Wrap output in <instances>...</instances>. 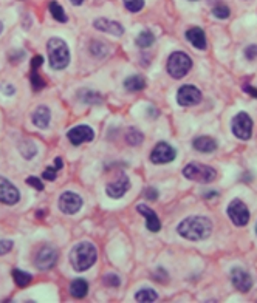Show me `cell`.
Here are the masks:
<instances>
[{
  "label": "cell",
  "mask_w": 257,
  "mask_h": 303,
  "mask_svg": "<svg viewBox=\"0 0 257 303\" xmlns=\"http://www.w3.org/2000/svg\"><path fill=\"white\" fill-rule=\"evenodd\" d=\"M178 235H182L186 240L191 241H200L206 240L212 234V221L206 217L201 215H192L185 218L177 227Z\"/></svg>",
  "instance_id": "obj_1"
},
{
  "label": "cell",
  "mask_w": 257,
  "mask_h": 303,
  "mask_svg": "<svg viewBox=\"0 0 257 303\" xmlns=\"http://www.w3.org/2000/svg\"><path fill=\"white\" fill-rule=\"evenodd\" d=\"M96 259H98L96 247L89 241L76 244L70 252V263L76 272H84L90 269L96 263Z\"/></svg>",
  "instance_id": "obj_2"
},
{
  "label": "cell",
  "mask_w": 257,
  "mask_h": 303,
  "mask_svg": "<svg viewBox=\"0 0 257 303\" xmlns=\"http://www.w3.org/2000/svg\"><path fill=\"white\" fill-rule=\"evenodd\" d=\"M47 52L50 59V67L53 70H64L70 64L68 45L61 37H51L47 42Z\"/></svg>",
  "instance_id": "obj_3"
},
{
  "label": "cell",
  "mask_w": 257,
  "mask_h": 303,
  "mask_svg": "<svg viewBox=\"0 0 257 303\" xmlns=\"http://www.w3.org/2000/svg\"><path fill=\"white\" fill-rule=\"evenodd\" d=\"M183 175L185 178L191 180V181H197V183H212L217 178V170L211 166H204L200 163H191L183 169Z\"/></svg>",
  "instance_id": "obj_4"
},
{
  "label": "cell",
  "mask_w": 257,
  "mask_h": 303,
  "mask_svg": "<svg viewBox=\"0 0 257 303\" xmlns=\"http://www.w3.org/2000/svg\"><path fill=\"white\" fill-rule=\"evenodd\" d=\"M192 68V59L183 53V52H175L167 59V73L174 79H182L191 71Z\"/></svg>",
  "instance_id": "obj_5"
},
{
  "label": "cell",
  "mask_w": 257,
  "mask_h": 303,
  "mask_svg": "<svg viewBox=\"0 0 257 303\" xmlns=\"http://www.w3.org/2000/svg\"><path fill=\"white\" fill-rule=\"evenodd\" d=\"M58 259H59V254H58V250L55 247L44 246V247H40L37 250L34 263H36V268L39 271H50L51 268L56 266Z\"/></svg>",
  "instance_id": "obj_6"
},
{
  "label": "cell",
  "mask_w": 257,
  "mask_h": 303,
  "mask_svg": "<svg viewBox=\"0 0 257 303\" xmlns=\"http://www.w3.org/2000/svg\"><path fill=\"white\" fill-rule=\"evenodd\" d=\"M233 133L242 141H248L251 138V135H252V119L249 118L248 113L240 112L234 116Z\"/></svg>",
  "instance_id": "obj_7"
},
{
  "label": "cell",
  "mask_w": 257,
  "mask_h": 303,
  "mask_svg": "<svg viewBox=\"0 0 257 303\" xmlns=\"http://www.w3.org/2000/svg\"><path fill=\"white\" fill-rule=\"evenodd\" d=\"M226 212H228L231 221H233L236 226H246L249 221V211H248L246 205L239 198L231 201Z\"/></svg>",
  "instance_id": "obj_8"
},
{
  "label": "cell",
  "mask_w": 257,
  "mask_h": 303,
  "mask_svg": "<svg viewBox=\"0 0 257 303\" xmlns=\"http://www.w3.org/2000/svg\"><path fill=\"white\" fill-rule=\"evenodd\" d=\"M201 100V91L194 85H183L177 91V103L182 107L197 106Z\"/></svg>",
  "instance_id": "obj_9"
},
{
  "label": "cell",
  "mask_w": 257,
  "mask_h": 303,
  "mask_svg": "<svg viewBox=\"0 0 257 303\" xmlns=\"http://www.w3.org/2000/svg\"><path fill=\"white\" fill-rule=\"evenodd\" d=\"M175 157H177V152L170 144L158 142L152 150L150 161L153 164H167V163H172L175 160Z\"/></svg>",
  "instance_id": "obj_10"
},
{
  "label": "cell",
  "mask_w": 257,
  "mask_h": 303,
  "mask_svg": "<svg viewBox=\"0 0 257 303\" xmlns=\"http://www.w3.org/2000/svg\"><path fill=\"white\" fill-rule=\"evenodd\" d=\"M82 208V198L74 192H64L59 198V209L67 215L78 214Z\"/></svg>",
  "instance_id": "obj_11"
},
{
  "label": "cell",
  "mask_w": 257,
  "mask_h": 303,
  "mask_svg": "<svg viewBox=\"0 0 257 303\" xmlns=\"http://www.w3.org/2000/svg\"><path fill=\"white\" fill-rule=\"evenodd\" d=\"M20 199V192L17 187L4 176H0V203L7 206H14Z\"/></svg>",
  "instance_id": "obj_12"
},
{
  "label": "cell",
  "mask_w": 257,
  "mask_h": 303,
  "mask_svg": "<svg viewBox=\"0 0 257 303\" xmlns=\"http://www.w3.org/2000/svg\"><path fill=\"white\" fill-rule=\"evenodd\" d=\"M67 138L73 145H81L84 142H90L95 138V132L89 125H76L67 132Z\"/></svg>",
  "instance_id": "obj_13"
},
{
  "label": "cell",
  "mask_w": 257,
  "mask_h": 303,
  "mask_svg": "<svg viewBox=\"0 0 257 303\" xmlns=\"http://www.w3.org/2000/svg\"><path fill=\"white\" fill-rule=\"evenodd\" d=\"M231 282H233L234 288L240 292H248L252 288V277L248 271L242 268H234L231 271Z\"/></svg>",
  "instance_id": "obj_14"
},
{
  "label": "cell",
  "mask_w": 257,
  "mask_h": 303,
  "mask_svg": "<svg viewBox=\"0 0 257 303\" xmlns=\"http://www.w3.org/2000/svg\"><path fill=\"white\" fill-rule=\"evenodd\" d=\"M131 189V181H128V178L121 173L119 178L113 183H109L107 187H106V193L110 196V198H121L125 195V192Z\"/></svg>",
  "instance_id": "obj_15"
},
{
  "label": "cell",
  "mask_w": 257,
  "mask_h": 303,
  "mask_svg": "<svg viewBox=\"0 0 257 303\" xmlns=\"http://www.w3.org/2000/svg\"><path fill=\"white\" fill-rule=\"evenodd\" d=\"M93 27L98 30V31H102V33H109L112 36H122L124 34V28L122 25L115 22V20H109V19H96L93 22Z\"/></svg>",
  "instance_id": "obj_16"
},
{
  "label": "cell",
  "mask_w": 257,
  "mask_h": 303,
  "mask_svg": "<svg viewBox=\"0 0 257 303\" xmlns=\"http://www.w3.org/2000/svg\"><path fill=\"white\" fill-rule=\"evenodd\" d=\"M137 211H138L141 215L146 217V226H147V229H149L150 232H158V231L161 229V223H160L158 215H157L155 212H153L149 206H146V205H138V206H137Z\"/></svg>",
  "instance_id": "obj_17"
},
{
  "label": "cell",
  "mask_w": 257,
  "mask_h": 303,
  "mask_svg": "<svg viewBox=\"0 0 257 303\" xmlns=\"http://www.w3.org/2000/svg\"><path fill=\"white\" fill-rule=\"evenodd\" d=\"M31 119H33V124L36 125L37 129L45 130V129H48L50 121H51V112H50V109L47 106H39L34 110Z\"/></svg>",
  "instance_id": "obj_18"
},
{
  "label": "cell",
  "mask_w": 257,
  "mask_h": 303,
  "mask_svg": "<svg viewBox=\"0 0 257 303\" xmlns=\"http://www.w3.org/2000/svg\"><path fill=\"white\" fill-rule=\"evenodd\" d=\"M192 145L197 152H200V154H212V152L219 147L217 141L211 136H198L194 139Z\"/></svg>",
  "instance_id": "obj_19"
},
{
  "label": "cell",
  "mask_w": 257,
  "mask_h": 303,
  "mask_svg": "<svg viewBox=\"0 0 257 303\" xmlns=\"http://www.w3.org/2000/svg\"><path fill=\"white\" fill-rule=\"evenodd\" d=\"M186 39L197 48V49H206V34L198 27H192L186 31Z\"/></svg>",
  "instance_id": "obj_20"
},
{
  "label": "cell",
  "mask_w": 257,
  "mask_h": 303,
  "mask_svg": "<svg viewBox=\"0 0 257 303\" xmlns=\"http://www.w3.org/2000/svg\"><path fill=\"white\" fill-rule=\"evenodd\" d=\"M146 79L143 78L141 74H134V76H128V78L124 81V88L127 91H141L146 88Z\"/></svg>",
  "instance_id": "obj_21"
},
{
  "label": "cell",
  "mask_w": 257,
  "mask_h": 303,
  "mask_svg": "<svg viewBox=\"0 0 257 303\" xmlns=\"http://www.w3.org/2000/svg\"><path fill=\"white\" fill-rule=\"evenodd\" d=\"M78 99L84 104H89V106H95V104H101L102 103V96L90 88H82L78 91Z\"/></svg>",
  "instance_id": "obj_22"
},
{
  "label": "cell",
  "mask_w": 257,
  "mask_h": 303,
  "mask_svg": "<svg viewBox=\"0 0 257 303\" xmlns=\"http://www.w3.org/2000/svg\"><path fill=\"white\" fill-rule=\"evenodd\" d=\"M89 292V283L84 279H76L70 285V294L74 298H84Z\"/></svg>",
  "instance_id": "obj_23"
},
{
  "label": "cell",
  "mask_w": 257,
  "mask_h": 303,
  "mask_svg": "<svg viewBox=\"0 0 257 303\" xmlns=\"http://www.w3.org/2000/svg\"><path fill=\"white\" fill-rule=\"evenodd\" d=\"M11 274H13V279H14V282L19 288H27L33 280V275L22 271V269H13Z\"/></svg>",
  "instance_id": "obj_24"
},
{
  "label": "cell",
  "mask_w": 257,
  "mask_h": 303,
  "mask_svg": "<svg viewBox=\"0 0 257 303\" xmlns=\"http://www.w3.org/2000/svg\"><path fill=\"white\" fill-rule=\"evenodd\" d=\"M19 152L22 154V157L25 158V160H31L33 157H36V154H37V147H36V144L33 142V141H22L20 144H19Z\"/></svg>",
  "instance_id": "obj_25"
},
{
  "label": "cell",
  "mask_w": 257,
  "mask_h": 303,
  "mask_svg": "<svg viewBox=\"0 0 257 303\" xmlns=\"http://www.w3.org/2000/svg\"><path fill=\"white\" fill-rule=\"evenodd\" d=\"M50 13H51V16H53L55 20H58V22H61V23H65V22L68 20V17H67L64 8H62L58 2H55V0L50 4Z\"/></svg>",
  "instance_id": "obj_26"
},
{
  "label": "cell",
  "mask_w": 257,
  "mask_h": 303,
  "mask_svg": "<svg viewBox=\"0 0 257 303\" xmlns=\"http://www.w3.org/2000/svg\"><path fill=\"white\" fill-rule=\"evenodd\" d=\"M158 298V294L150 289V288H144L141 291H138L135 294V300L137 301H143V303H149V301H155Z\"/></svg>",
  "instance_id": "obj_27"
},
{
  "label": "cell",
  "mask_w": 257,
  "mask_h": 303,
  "mask_svg": "<svg viewBox=\"0 0 257 303\" xmlns=\"http://www.w3.org/2000/svg\"><path fill=\"white\" fill-rule=\"evenodd\" d=\"M137 45L140 46V48H149L153 42H155V36H153V33H150V31H141L140 34H138V37H137Z\"/></svg>",
  "instance_id": "obj_28"
},
{
  "label": "cell",
  "mask_w": 257,
  "mask_h": 303,
  "mask_svg": "<svg viewBox=\"0 0 257 303\" xmlns=\"http://www.w3.org/2000/svg\"><path fill=\"white\" fill-rule=\"evenodd\" d=\"M125 141H127V144H131V145H140L144 141V136L137 129H128L127 135H125Z\"/></svg>",
  "instance_id": "obj_29"
},
{
  "label": "cell",
  "mask_w": 257,
  "mask_h": 303,
  "mask_svg": "<svg viewBox=\"0 0 257 303\" xmlns=\"http://www.w3.org/2000/svg\"><path fill=\"white\" fill-rule=\"evenodd\" d=\"M90 53L95 58H104L107 55V45H104L102 42H92L90 45Z\"/></svg>",
  "instance_id": "obj_30"
},
{
  "label": "cell",
  "mask_w": 257,
  "mask_h": 303,
  "mask_svg": "<svg viewBox=\"0 0 257 303\" xmlns=\"http://www.w3.org/2000/svg\"><path fill=\"white\" fill-rule=\"evenodd\" d=\"M30 82H31V87H33L34 91H39V90L45 88V81L40 78L37 71H33V70H31V74H30Z\"/></svg>",
  "instance_id": "obj_31"
},
{
  "label": "cell",
  "mask_w": 257,
  "mask_h": 303,
  "mask_svg": "<svg viewBox=\"0 0 257 303\" xmlns=\"http://www.w3.org/2000/svg\"><path fill=\"white\" fill-rule=\"evenodd\" d=\"M124 7L131 13H138L144 8V0H124Z\"/></svg>",
  "instance_id": "obj_32"
},
{
  "label": "cell",
  "mask_w": 257,
  "mask_h": 303,
  "mask_svg": "<svg viewBox=\"0 0 257 303\" xmlns=\"http://www.w3.org/2000/svg\"><path fill=\"white\" fill-rule=\"evenodd\" d=\"M212 14L217 17V19H228L229 17V14H231V11H229V8L226 7V5H217L214 10H212Z\"/></svg>",
  "instance_id": "obj_33"
},
{
  "label": "cell",
  "mask_w": 257,
  "mask_h": 303,
  "mask_svg": "<svg viewBox=\"0 0 257 303\" xmlns=\"http://www.w3.org/2000/svg\"><path fill=\"white\" fill-rule=\"evenodd\" d=\"M102 280H104V283L107 286H113V288H118L121 285V280H119V277L116 274H107Z\"/></svg>",
  "instance_id": "obj_34"
},
{
  "label": "cell",
  "mask_w": 257,
  "mask_h": 303,
  "mask_svg": "<svg viewBox=\"0 0 257 303\" xmlns=\"http://www.w3.org/2000/svg\"><path fill=\"white\" fill-rule=\"evenodd\" d=\"M14 243L8 238H0V256H5L8 252H11Z\"/></svg>",
  "instance_id": "obj_35"
},
{
  "label": "cell",
  "mask_w": 257,
  "mask_h": 303,
  "mask_svg": "<svg viewBox=\"0 0 257 303\" xmlns=\"http://www.w3.org/2000/svg\"><path fill=\"white\" fill-rule=\"evenodd\" d=\"M56 173H58V169L53 166V167H47V169L44 170L42 176H44L45 180H48V181H55V180H56V176H58Z\"/></svg>",
  "instance_id": "obj_36"
},
{
  "label": "cell",
  "mask_w": 257,
  "mask_h": 303,
  "mask_svg": "<svg viewBox=\"0 0 257 303\" xmlns=\"http://www.w3.org/2000/svg\"><path fill=\"white\" fill-rule=\"evenodd\" d=\"M25 183L30 184V186H33L36 190H44V184H42V181H40L39 178H36V176H28V178L25 180Z\"/></svg>",
  "instance_id": "obj_37"
},
{
  "label": "cell",
  "mask_w": 257,
  "mask_h": 303,
  "mask_svg": "<svg viewBox=\"0 0 257 303\" xmlns=\"http://www.w3.org/2000/svg\"><path fill=\"white\" fill-rule=\"evenodd\" d=\"M245 56L248 61H254L257 58V45H249L245 49Z\"/></svg>",
  "instance_id": "obj_38"
},
{
  "label": "cell",
  "mask_w": 257,
  "mask_h": 303,
  "mask_svg": "<svg viewBox=\"0 0 257 303\" xmlns=\"http://www.w3.org/2000/svg\"><path fill=\"white\" fill-rule=\"evenodd\" d=\"M152 279L153 280H157V282H166L167 280V272L164 271V269H158L157 272H153L152 274Z\"/></svg>",
  "instance_id": "obj_39"
},
{
  "label": "cell",
  "mask_w": 257,
  "mask_h": 303,
  "mask_svg": "<svg viewBox=\"0 0 257 303\" xmlns=\"http://www.w3.org/2000/svg\"><path fill=\"white\" fill-rule=\"evenodd\" d=\"M144 196H146L147 199H150V201H155V199L158 198V190L153 189V187H147V189L144 190Z\"/></svg>",
  "instance_id": "obj_40"
},
{
  "label": "cell",
  "mask_w": 257,
  "mask_h": 303,
  "mask_svg": "<svg viewBox=\"0 0 257 303\" xmlns=\"http://www.w3.org/2000/svg\"><path fill=\"white\" fill-rule=\"evenodd\" d=\"M42 64H44V56H40V55L34 56V58L31 59V70H33V71H37V68L42 67Z\"/></svg>",
  "instance_id": "obj_41"
},
{
  "label": "cell",
  "mask_w": 257,
  "mask_h": 303,
  "mask_svg": "<svg viewBox=\"0 0 257 303\" xmlns=\"http://www.w3.org/2000/svg\"><path fill=\"white\" fill-rule=\"evenodd\" d=\"M2 91H4L5 94H14L16 88H14L11 84H8V85H4V87H2Z\"/></svg>",
  "instance_id": "obj_42"
},
{
  "label": "cell",
  "mask_w": 257,
  "mask_h": 303,
  "mask_svg": "<svg viewBox=\"0 0 257 303\" xmlns=\"http://www.w3.org/2000/svg\"><path fill=\"white\" fill-rule=\"evenodd\" d=\"M245 91H248L251 96H254V97H257V90L255 88H251L249 85H245Z\"/></svg>",
  "instance_id": "obj_43"
},
{
  "label": "cell",
  "mask_w": 257,
  "mask_h": 303,
  "mask_svg": "<svg viewBox=\"0 0 257 303\" xmlns=\"http://www.w3.org/2000/svg\"><path fill=\"white\" fill-rule=\"evenodd\" d=\"M219 196V192H208V193H204V198L206 199H212V198H217Z\"/></svg>",
  "instance_id": "obj_44"
},
{
  "label": "cell",
  "mask_w": 257,
  "mask_h": 303,
  "mask_svg": "<svg viewBox=\"0 0 257 303\" xmlns=\"http://www.w3.org/2000/svg\"><path fill=\"white\" fill-rule=\"evenodd\" d=\"M55 167H56L58 170L62 169V160H61V158H56V160H55Z\"/></svg>",
  "instance_id": "obj_45"
},
{
  "label": "cell",
  "mask_w": 257,
  "mask_h": 303,
  "mask_svg": "<svg viewBox=\"0 0 257 303\" xmlns=\"http://www.w3.org/2000/svg\"><path fill=\"white\" fill-rule=\"evenodd\" d=\"M70 2H71V5L78 7V5H81V4L84 2V0H70Z\"/></svg>",
  "instance_id": "obj_46"
},
{
  "label": "cell",
  "mask_w": 257,
  "mask_h": 303,
  "mask_svg": "<svg viewBox=\"0 0 257 303\" xmlns=\"http://www.w3.org/2000/svg\"><path fill=\"white\" fill-rule=\"evenodd\" d=\"M4 31V25H2V22H0V33Z\"/></svg>",
  "instance_id": "obj_47"
},
{
  "label": "cell",
  "mask_w": 257,
  "mask_h": 303,
  "mask_svg": "<svg viewBox=\"0 0 257 303\" xmlns=\"http://www.w3.org/2000/svg\"><path fill=\"white\" fill-rule=\"evenodd\" d=\"M255 234H257V224H255Z\"/></svg>",
  "instance_id": "obj_48"
},
{
  "label": "cell",
  "mask_w": 257,
  "mask_h": 303,
  "mask_svg": "<svg viewBox=\"0 0 257 303\" xmlns=\"http://www.w3.org/2000/svg\"><path fill=\"white\" fill-rule=\"evenodd\" d=\"M191 2H197V0H191Z\"/></svg>",
  "instance_id": "obj_49"
}]
</instances>
